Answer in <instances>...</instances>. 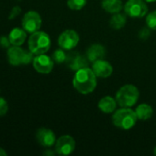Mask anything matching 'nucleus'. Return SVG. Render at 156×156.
I'll use <instances>...</instances> for the list:
<instances>
[{
    "label": "nucleus",
    "instance_id": "ddd939ff",
    "mask_svg": "<svg viewBox=\"0 0 156 156\" xmlns=\"http://www.w3.org/2000/svg\"><path fill=\"white\" fill-rule=\"evenodd\" d=\"M36 139L39 144L43 147L50 148L56 143V137L54 133L48 128H40L36 133Z\"/></svg>",
    "mask_w": 156,
    "mask_h": 156
},
{
    "label": "nucleus",
    "instance_id": "b1692460",
    "mask_svg": "<svg viewBox=\"0 0 156 156\" xmlns=\"http://www.w3.org/2000/svg\"><path fill=\"white\" fill-rule=\"evenodd\" d=\"M138 36H139V37H140L142 40H146V39H148V37L151 36L150 28H149V27H148V28H146V27L142 28V29L139 31Z\"/></svg>",
    "mask_w": 156,
    "mask_h": 156
},
{
    "label": "nucleus",
    "instance_id": "c756f323",
    "mask_svg": "<svg viewBox=\"0 0 156 156\" xmlns=\"http://www.w3.org/2000/svg\"><path fill=\"white\" fill-rule=\"evenodd\" d=\"M154 155H156V146L154 147Z\"/></svg>",
    "mask_w": 156,
    "mask_h": 156
},
{
    "label": "nucleus",
    "instance_id": "423d86ee",
    "mask_svg": "<svg viewBox=\"0 0 156 156\" xmlns=\"http://www.w3.org/2000/svg\"><path fill=\"white\" fill-rule=\"evenodd\" d=\"M144 0H128L124 5L126 16L132 18H142L148 14V5Z\"/></svg>",
    "mask_w": 156,
    "mask_h": 156
},
{
    "label": "nucleus",
    "instance_id": "2eb2a0df",
    "mask_svg": "<svg viewBox=\"0 0 156 156\" xmlns=\"http://www.w3.org/2000/svg\"><path fill=\"white\" fill-rule=\"evenodd\" d=\"M97 106H98V109L102 112H104L106 114H110L116 111L118 102L115 98H113L111 96H105L100 99Z\"/></svg>",
    "mask_w": 156,
    "mask_h": 156
},
{
    "label": "nucleus",
    "instance_id": "dca6fc26",
    "mask_svg": "<svg viewBox=\"0 0 156 156\" xmlns=\"http://www.w3.org/2000/svg\"><path fill=\"white\" fill-rule=\"evenodd\" d=\"M27 38V32L23 28L15 27L13 28L9 35L8 39L12 46H22Z\"/></svg>",
    "mask_w": 156,
    "mask_h": 156
},
{
    "label": "nucleus",
    "instance_id": "412c9836",
    "mask_svg": "<svg viewBox=\"0 0 156 156\" xmlns=\"http://www.w3.org/2000/svg\"><path fill=\"white\" fill-rule=\"evenodd\" d=\"M86 5V0H67V5L71 10L79 11Z\"/></svg>",
    "mask_w": 156,
    "mask_h": 156
},
{
    "label": "nucleus",
    "instance_id": "9d476101",
    "mask_svg": "<svg viewBox=\"0 0 156 156\" xmlns=\"http://www.w3.org/2000/svg\"><path fill=\"white\" fill-rule=\"evenodd\" d=\"M32 65L37 72L41 74H49L53 69L54 61L52 58L45 54H40L35 55L32 61Z\"/></svg>",
    "mask_w": 156,
    "mask_h": 156
},
{
    "label": "nucleus",
    "instance_id": "5701e85b",
    "mask_svg": "<svg viewBox=\"0 0 156 156\" xmlns=\"http://www.w3.org/2000/svg\"><path fill=\"white\" fill-rule=\"evenodd\" d=\"M7 111H8L7 101L3 97H0V116L6 115Z\"/></svg>",
    "mask_w": 156,
    "mask_h": 156
},
{
    "label": "nucleus",
    "instance_id": "393cba45",
    "mask_svg": "<svg viewBox=\"0 0 156 156\" xmlns=\"http://www.w3.org/2000/svg\"><path fill=\"white\" fill-rule=\"evenodd\" d=\"M20 12H21V8L19 7V6H17V5H16V6H14L12 9H11V11H10V13H9V16H8V19L9 20H11V19H14V18H16L19 14H20Z\"/></svg>",
    "mask_w": 156,
    "mask_h": 156
},
{
    "label": "nucleus",
    "instance_id": "6ab92c4d",
    "mask_svg": "<svg viewBox=\"0 0 156 156\" xmlns=\"http://www.w3.org/2000/svg\"><path fill=\"white\" fill-rule=\"evenodd\" d=\"M126 23H127V17L124 14H121L120 12L113 14V16L109 20V25L114 29H121L122 27H125Z\"/></svg>",
    "mask_w": 156,
    "mask_h": 156
},
{
    "label": "nucleus",
    "instance_id": "aec40b11",
    "mask_svg": "<svg viewBox=\"0 0 156 156\" xmlns=\"http://www.w3.org/2000/svg\"><path fill=\"white\" fill-rule=\"evenodd\" d=\"M52 59L55 63L57 64H62V63H64L66 62V59H67V54L64 52V49L63 48H59V49H56L53 54H52Z\"/></svg>",
    "mask_w": 156,
    "mask_h": 156
},
{
    "label": "nucleus",
    "instance_id": "7ed1b4c3",
    "mask_svg": "<svg viewBox=\"0 0 156 156\" xmlns=\"http://www.w3.org/2000/svg\"><path fill=\"white\" fill-rule=\"evenodd\" d=\"M51 37L44 31H36L30 34L28 39L29 49L34 55L45 54L51 48Z\"/></svg>",
    "mask_w": 156,
    "mask_h": 156
},
{
    "label": "nucleus",
    "instance_id": "39448f33",
    "mask_svg": "<svg viewBox=\"0 0 156 156\" xmlns=\"http://www.w3.org/2000/svg\"><path fill=\"white\" fill-rule=\"evenodd\" d=\"M34 54L29 50L23 49L20 46H12L7 49V60L12 66L29 64L33 61Z\"/></svg>",
    "mask_w": 156,
    "mask_h": 156
},
{
    "label": "nucleus",
    "instance_id": "20e7f679",
    "mask_svg": "<svg viewBox=\"0 0 156 156\" xmlns=\"http://www.w3.org/2000/svg\"><path fill=\"white\" fill-rule=\"evenodd\" d=\"M139 97L140 91L138 88L131 84H126L117 91L115 99L120 107L131 108L137 103Z\"/></svg>",
    "mask_w": 156,
    "mask_h": 156
},
{
    "label": "nucleus",
    "instance_id": "4468645a",
    "mask_svg": "<svg viewBox=\"0 0 156 156\" xmlns=\"http://www.w3.org/2000/svg\"><path fill=\"white\" fill-rule=\"evenodd\" d=\"M107 50L106 48L98 43L93 44L91 45L86 52V56L88 58L89 62H95L98 59H102L104 58V57L106 56Z\"/></svg>",
    "mask_w": 156,
    "mask_h": 156
},
{
    "label": "nucleus",
    "instance_id": "a211bd4d",
    "mask_svg": "<svg viewBox=\"0 0 156 156\" xmlns=\"http://www.w3.org/2000/svg\"><path fill=\"white\" fill-rule=\"evenodd\" d=\"M135 112L137 114L138 120L141 121H147L151 119L154 115V109L151 105L147 103H141L137 106Z\"/></svg>",
    "mask_w": 156,
    "mask_h": 156
},
{
    "label": "nucleus",
    "instance_id": "bb28decb",
    "mask_svg": "<svg viewBox=\"0 0 156 156\" xmlns=\"http://www.w3.org/2000/svg\"><path fill=\"white\" fill-rule=\"evenodd\" d=\"M54 154H56V152H55V151H54V152H52V151H51L50 149H47V150L43 153V154H44V155H51V156L53 155Z\"/></svg>",
    "mask_w": 156,
    "mask_h": 156
},
{
    "label": "nucleus",
    "instance_id": "f3484780",
    "mask_svg": "<svg viewBox=\"0 0 156 156\" xmlns=\"http://www.w3.org/2000/svg\"><path fill=\"white\" fill-rule=\"evenodd\" d=\"M101 6L106 12L109 14L120 13L124 7L121 0H102Z\"/></svg>",
    "mask_w": 156,
    "mask_h": 156
},
{
    "label": "nucleus",
    "instance_id": "cd10ccee",
    "mask_svg": "<svg viewBox=\"0 0 156 156\" xmlns=\"http://www.w3.org/2000/svg\"><path fill=\"white\" fill-rule=\"evenodd\" d=\"M4 155H7V153H6L3 148H1V147H0V156H4Z\"/></svg>",
    "mask_w": 156,
    "mask_h": 156
},
{
    "label": "nucleus",
    "instance_id": "6e6552de",
    "mask_svg": "<svg viewBox=\"0 0 156 156\" xmlns=\"http://www.w3.org/2000/svg\"><path fill=\"white\" fill-rule=\"evenodd\" d=\"M79 35L74 29H66L58 37V45L64 50L74 49L79 43Z\"/></svg>",
    "mask_w": 156,
    "mask_h": 156
},
{
    "label": "nucleus",
    "instance_id": "0eeeda50",
    "mask_svg": "<svg viewBox=\"0 0 156 156\" xmlns=\"http://www.w3.org/2000/svg\"><path fill=\"white\" fill-rule=\"evenodd\" d=\"M41 24H42V20H41L40 15L34 10L28 11L24 15L22 18V22H21L22 28L27 33H29V34H32L40 30Z\"/></svg>",
    "mask_w": 156,
    "mask_h": 156
},
{
    "label": "nucleus",
    "instance_id": "a878e982",
    "mask_svg": "<svg viewBox=\"0 0 156 156\" xmlns=\"http://www.w3.org/2000/svg\"><path fill=\"white\" fill-rule=\"evenodd\" d=\"M0 44H1V46L4 47V48H5V46H6V48H7V47H9V45H11L10 42H9L8 37L6 38V37H1V39H0Z\"/></svg>",
    "mask_w": 156,
    "mask_h": 156
},
{
    "label": "nucleus",
    "instance_id": "f257e3e1",
    "mask_svg": "<svg viewBox=\"0 0 156 156\" xmlns=\"http://www.w3.org/2000/svg\"><path fill=\"white\" fill-rule=\"evenodd\" d=\"M97 76L89 67L75 71L73 79L74 88L81 94H89L97 87Z\"/></svg>",
    "mask_w": 156,
    "mask_h": 156
},
{
    "label": "nucleus",
    "instance_id": "c85d7f7f",
    "mask_svg": "<svg viewBox=\"0 0 156 156\" xmlns=\"http://www.w3.org/2000/svg\"><path fill=\"white\" fill-rule=\"evenodd\" d=\"M145 2H147V3H152V2H155L156 0H144Z\"/></svg>",
    "mask_w": 156,
    "mask_h": 156
},
{
    "label": "nucleus",
    "instance_id": "4be33fe9",
    "mask_svg": "<svg viewBox=\"0 0 156 156\" xmlns=\"http://www.w3.org/2000/svg\"><path fill=\"white\" fill-rule=\"evenodd\" d=\"M146 25L150 29L156 30V10L146 15Z\"/></svg>",
    "mask_w": 156,
    "mask_h": 156
},
{
    "label": "nucleus",
    "instance_id": "f03ea898",
    "mask_svg": "<svg viewBox=\"0 0 156 156\" xmlns=\"http://www.w3.org/2000/svg\"><path fill=\"white\" fill-rule=\"evenodd\" d=\"M138 121L137 114L135 111L131 108L120 107V109L116 110L112 115V123L119 129L128 131L132 129Z\"/></svg>",
    "mask_w": 156,
    "mask_h": 156
},
{
    "label": "nucleus",
    "instance_id": "9b49d317",
    "mask_svg": "<svg viewBox=\"0 0 156 156\" xmlns=\"http://www.w3.org/2000/svg\"><path fill=\"white\" fill-rule=\"evenodd\" d=\"M66 63L71 70L75 72L81 69L88 67L89 60L86 56H83L79 52H71L67 54Z\"/></svg>",
    "mask_w": 156,
    "mask_h": 156
},
{
    "label": "nucleus",
    "instance_id": "1a4fd4ad",
    "mask_svg": "<svg viewBox=\"0 0 156 156\" xmlns=\"http://www.w3.org/2000/svg\"><path fill=\"white\" fill-rule=\"evenodd\" d=\"M54 145V150L57 154L63 156L70 155L75 149V140L71 135H62L56 140Z\"/></svg>",
    "mask_w": 156,
    "mask_h": 156
},
{
    "label": "nucleus",
    "instance_id": "f8f14e48",
    "mask_svg": "<svg viewBox=\"0 0 156 156\" xmlns=\"http://www.w3.org/2000/svg\"><path fill=\"white\" fill-rule=\"evenodd\" d=\"M92 70L97 78L107 79L112 75L113 67L108 61L102 58L92 63Z\"/></svg>",
    "mask_w": 156,
    "mask_h": 156
}]
</instances>
